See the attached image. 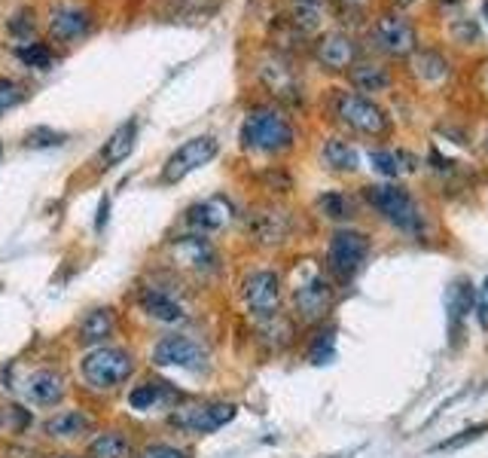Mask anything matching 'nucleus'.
<instances>
[{"instance_id": "f257e3e1", "label": "nucleus", "mask_w": 488, "mask_h": 458, "mask_svg": "<svg viewBox=\"0 0 488 458\" xmlns=\"http://www.w3.org/2000/svg\"><path fill=\"white\" fill-rule=\"evenodd\" d=\"M297 144V126L278 104L251 107L242 122V147L260 157H281Z\"/></svg>"}, {"instance_id": "f03ea898", "label": "nucleus", "mask_w": 488, "mask_h": 458, "mask_svg": "<svg viewBox=\"0 0 488 458\" xmlns=\"http://www.w3.org/2000/svg\"><path fill=\"white\" fill-rule=\"evenodd\" d=\"M330 113L333 120L351 135L360 138H382L391 131L388 111L382 104H376L369 95H360L354 89H330Z\"/></svg>"}, {"instance_id": "7ed1b4c3", "label": "nucleus", "mask_w": 488, "mask_h": 458, "mask_svg": "<svg viewBox=\"0 0 488 458\" xmlns=\"http://www.w3.org/2000/svg\"><path fill=\"white\" fill-rule=\"evenodd\" d=\"M363 199L373 205L378 217L391 223L394 229H400L403 236L421 238L428 232V217H424L421 205L413 199V193H406L397 184H373L363 190Z\"/></svg>"}, {"instance_id": "20e7f679", "label": "nucleus", "mask_w": 488, "mask_h": 458, "mask_svg": "<svg viewBox=\"0 0 488 458\" xmlns=\"http://www.w3.org/2000/svg\"><path fill=\"white\" fill-rule=\"evenodd\" d=\"M80 376L86 388L92 391L104 394V391H116L135 376V358L126 352V348L116 346H95L83 355L80 361Z\"/></svg>"}, {"instance_id": "39448f33", "label": "nucleus", "mask_w": 488, "mask_h": 458, "mask_svg": "<svg viewBox=\"0 0 488 458\" xmlns=\"http://www.w3.org/2000/svg\"><path fill=\"white\" fill-rule=\"evenodd\" d=\"M312 260H306L297 273V282H293L290 300H293V312H297L299 321L306 324H321L324 318L330 315L333 302H336V291L333 284L317 273L315 266H308Z\"/></svg>"}, {"instance_id": "423d86ee", "label": "nucleus", "mask_w": 488, "mask_h": 458, "mask_svg": "<svg viewBox=\"0 0 488 458\" xmlns=\"http://www.w3.org/2000/svg\"><path fill=\"white\" fill-rule=\"evenodd\" d=\"M369 43L388 58H409L418 49V28L406 13L385 10L369 25Z\"/></svg>"}, {"instance_id": "0eeeda50", "label": "nucleus", "mask_w": 488, "mask_h": 458, "mask_svg": "<svg viewBox=\"0 0 488 458\" xmlns=\"http://www.w3.org/2000/svg\"><path fill=\"white\" fill-rule=\"evenodd\" d=\"M168 260L177 273L192 278H211L220 273V254H217L214 242L201 232H190V236H177L168 242Z\"/></svg>"}, {"instance_id": "6e6552de", "label": "nucleus", "mask_w": 488, "mask_h": 458, "mask_svg": "<svg viewBox=\"0 0 488 458\" xmlns=\"http://www.w3.org/2000/svg\"><path fill=\"white\" fill-rule=\"evenodd\" d=\"M257 80L281 104H302V76L284 52H262L257 58Z\"/></svg>"}, {"instance_id": "1a4fd4ad", "label": "nucleus", "mask_w": 488, "mask_h": 458, "mask_svg": "<svg viewBox=\"0 0 488 458\" xmlns=\"http://www.w3.org/2000/svg\"><path fill=\"white\" fill-rule=\"evenodd\" d=\"M369 257V236L358 229H339L333 232L327 245V269L339 282H351L360 273V266Z\"/></svg>"}, {"instance_id": "9d476101", "label": "nucleus", "mask_w": 488, "mask_h": 458, "mask_svg": "<svg viewBox=\"0 0 488 458\" xmlns=\"http://www.w3.org/2000/svg\"><path fill=\"white\" fill-rule=\"evenodd\" d=\"M242 300L257 324L281 315V278L272 269H253L242 282Z\"/></svg>"}, {"instance_id": "9b49d317", "label": "nucleus", "mask_w": 488, "mask_h": 458, "mask_svg": "<svg viewBox=\"0 0 488 458\" xmlns=\"http://www.w3.org/2000/svg\"><path fill=\"white\" fill-rule=\"evenodd\" d=\"M235 403L226 400H208V403H192V407L174 409L168 422L183 434H214L223 425H229L235 418Z\"/></svg>"}, {"instance_id": "f8f14e48", "label": "nucleus", "mask_w": 488, "mask_h": 458, "mask_svg": "<svg viewBox=\"0 0 488 458\" xmlns=\"http://www.w3.org/2000/svg\"><path fill=\"white\" fill-rule=\"evenodd\" d=\"M217 153H220V141L214 135H199V138H190L183 141L172 157L165 159L162 166V184H177L183 181L187 175H192L196 168L208 166Z\"/></svg>"}, {"instance_id": "ddd939ff", "label": "nucleus", "mask_w": 488, "mask_h": 458, "mask_svg": "<svg viewBox=\"0 0 488 458\" xmlns=\"http://www.w3.org/2000/svg\"><path fill=\"white\" fill-rule=\"evenodd\" d=\"M247 236L260 247H278L293 236V214L281 205H260L247 214Z\"/></svg>"}, {"instance_id": "4468645a", "label": "nucleus", "mask_w": 488, "mask_h": 458, "mask_svg": "<svg viewBox=\"0 0 488 458\" xmlns=\"http://www.w3.org/2000/svg\"><path fill=\"white\" fill-rule=\"evenodd\" d=\"M153 364L156 367H177L190 373H205L208 370V352L201 348L196 339L183 337V333H172V337H162L153 346Z\"/></svg>"}, {"instance_id": "2eb2a0df", "label": "nucleus", "mask_w": 488, "mask_h": 458, "mask_svg": "<svg viewBox=\"0 0 488 458\" xmlns=\"http://www.w3.org/2000/svg\"><path fill=\"white\" fill-rule=\"evenodd\" d=\"M95 19L83 4H74V0H58V4L49 6V15H46V28H49V37L58 43H76L89 34Z\"/></svg>"}, {"instance_id": "dca6fc26", "label": "nucleus", "mask_w": 488, "mask_h": 458, "mask_svg": "<svg viewBox=\"0 0 488 458\" xmlns=\"http://www.w3.org/2000/svg\"><path fill=\"white\" fill-rule=\"evenodd\" d=\"M312 56L324 71L330 74H348V67L354 65L358 56V40L345 31H324L312 46Z\"/></svg>"}, {"instance_id": "f3484780", "label": "nucleus", "mask_w": 488, "mask_h": 458, "mask_svg": "<svg viewBox=\"0 0 488 458\" xmlns=\"http://www.w3.org/2000/svg\"><path fill=\"white\" fill-rule=\"evenodd\" d=\"M138 306L146 318L153 321H162V324H181L187 321V306L181 302V297L172 291L168 282H150L138 291Z\"/></svg>"}, {"instance_id": "a211bd4d", "label": "nucleus", "mask_w": 488, "mask_h": 458, "mask_svg": "<svg viewBox=\"0 0 488 458\" xmlns=\"http://www.w3.org/2000/svg\"><path fill=\"white\" fill-rule=\"evenodd\" d=\"M22 394H25V400L34 403V407H56V403L65 400V394H67L65 376L52 367L31 370L25 376V382H22Z\"/></svg>"}, {"instance_id": "6ab92c4d", "label": "nucleus", "mask_w": 488, "mask_h": 458, "mask_svg": "<svg viewBox=\"0 0 488 458\" xmlns=\"http://www.w3.org/2000/svg\"><path fill=\"white\" fill-rule=\"evenodd\" d=\"M183 220H187L190 229L201 232V236H208V232H220L223 227H229L232 220V205L223 196H211V199H201L196 205L187 208V214H183Z\"/></svg>"}, {"instance_id": "aec40b11", "label": "nucleus", "mask_w": 488, "mask_h": 458, "mask_svg": "<svg viewBox=\"0 0 488 458\" xmlns=\"http://www.w3.org/2000/svg\"><path fill=\"white\" fill-rule=\"evenodd\" d=\"M348 80L354 92L369 95V92H388L394 86V67L382 58H358L348 67Z\"/></svg>"}, {"instance_id": "412c9836", "label": "nucleus", "mask_w": 488, "mask_h": 458, "mask_svg": "<svg viewBox=\"0 0 488 458\" xmlns=\"http://www.w3.org/2000/svg\"><path fill=\"white\" fill-rule=\"evenodd\" d=\"M409 65H413V74L424 86H439L452 76V61H448L437 46H418V49L409 56Z\"/></svg>"}, {"instance_id": "4be33fe9", "label": "nucleus", "mask_w": 488, "mask_h": 458, "mask_svg": "<svg viewBox=\"0 0 488 458\" xmlns=\"http://www.w3.org/2000/svg\"><path fill=\"white\" fill-rule=\"evenodd\" d=\"M116 312L111 306H98V309H89L86 315L80 318V328H76V339L83 346H107V339L116 333Z\"/></svg>"}, {"instance_id": "5701e85b", "label": "nucleus", "mask_w": 488, "mask_h": 458, "mask_svg": "<svg viewBox=\"0 0 488 458\" xmlns=\"http://www.w3.org/2000/svg\"><path fill=\"white\" fill-rule=\"evenodd\" d=\"M92 428H95V418L83 413V409H61V413L49 416L43 422V434L52 440H76Z\"/></svg>"}, {"instance_id": "b1692460", "label": "nucleus", "mask_w": 488, "mask_h": 458, "mask_svg": "<svg viewBox=\"0 0 488 458\" xmlns=\"http://www.w3.org/2000/svg\"><path fill=\"white\" fill-rule=\"evenodd\" d=\"M135 141H138V122L135 120L122 122V126L104 141V147H101V153H98V168H101V172L116 168L120 162H126L129 153L135 150Z\"/></svg>"}, {"instance_id": "393cba45", "label": "nucleus", "mask_w": 488, "mask_h": 458, "mask_svg": "<svg viewBox=\"0 0 488 458\" xmlns=\"http://www.w3.org/2000/svg\"><path fill=\"white\" fill-rule=\"evenodd\" d=\"M321 159L330 172H358L360 166V153L358 147H351L345 138H327L321 150Z\"/></svg>"}, {"instance_id": "a878e982", "label": "nucleus", "mask_w": 488, "mask_h": 458, "mask_svg": "<svg viewBox=\"0 0 488 458\" xmlns=\"http://www.w3.org/2000/svg\"><path fill=\"white\" fill-rule=\"evenodd\" d=\"M89 458H135V446L122 431H101L86 449Z\"/></svg>"}, {"instance_id": "bb28decb", "label": "nucleus", "mask_w": 488, "mask_h": 458, "mask_svg": "<svg viewBox=\"0 0 488 458\" xmlns=\"http://www.w3.org/2000/svg\"><path fill=\"white\" fill-rule=\"evenodd\" d=\"M172 398H174V391L165 382H141L129 391V403H131V409H138V413H153V409L162 407V403H168Z\"/></svg>"}, {"instance_id": "cd10ccee", "label": "nucleus", "mask_w": 488, "mask_h": 458, "mask_svg": "<svg viewBox=\"0 0 488 458\" xmlns=\"http://www.w3.org/2000/svg\"><path fill=\"white\" fill-rule=\"evenodd\" d=\"M369 162H373V168L382 177H400V175H406V172H413V157H406V153H400V150H388V147H382V150H369Z\"/></svg>"}, {"instance_id": "c85d7f7f", "label": "nucleus", "mask_w": 488, "mask_h": 458, "mask_svg": "<svg viewBox=\"0 0 488 458\" xmlns=\"http://www.w3.org/2000/svg\"><path fill=\"white\" fill-rule=\"evenodd\" d=\"M317 211L327 217V220H348V217H354V205H351V199H348L345 193L330 190V193H324V196L317 199Z\"/></svg>"}, {"instance_id": "c756f323", "label": "nucleus", "mask_w": 488, "mask_h": 458, "mask_svg": "<svg viewBox=\"0 0 488 458\" xmlns=\"http://www.w3.org/2000/svg\"><path fill=\"white\" fill-rule=\"evenodd\" d=\"M470 309H474V287L467 282H458V287H455V293H452V333L461 330V321Z\"/></svg>"}, {"instance_id": "7c9ffc66", "label": "nucleus", "mask_w": 488, "mask_h": 458, "mask_svg": "<svg viewBox=\"0 0 488 458\" xmlns=\"http://www.w3.org/2000/svg\"><path fill=\"white\" fill-rule=\"evenodd\" d=\"M15 52H19V58L25 61V65L37 67V71H46V67H52V49L46 43H40V40L22 43Z\"/></svg>"}, {"instance_id": "2f4dec72", "label": "nucleus", "mask_w": 488, "mask_h": 458, "mask_svg": "<svg viewBox=\"0 0 488 458\" xmlns=\"http://www.w3.org/2000/svg\"><path fill=\"white\" fill-rule=\"evenodd\" d=\"M25 86L22 83L10 80V76H0V116L6 111H13V107H19L22 101H25Z\"/></svg>"}, {"instance_id": "473e14b6", "label": "nucleus", "mask_w": 488, "mask_h": 458, "mask_svg": "<svg viewBox=\"0 0 488 458\" xmlns=\"http://www.w3.org/2000/svg\"><path fill=\"white\" fill-rule=\"evenodd\" d=\"M452 34L464 43H483V31H479V25L474 19H458L452 25Z\"/></svg>"}, {"instance_id": "72a5a7b5", "label": "nucleus", "mask_w": 488, "mask_h": 458, "mask_svg": "<svg viewBox=\"0 0 488 458\" xmlns=\"http://www.w3.org/2000/svg\"><path fill=\"white\" fill-rule=\"evenodd\" d=\"M25 144L28 147H56V144H65V135H58V131H52V129H34V131H28Z\"/></svg>"}, {"instance_id": "f704fd0d", "label": "nucleus", "mask_w": 488, "mask_h": 458, "mask_svg": "<svg viewBox=\"0 0 488 458\" xmlns=\"http://www.w3.org/2000/svg\"><path fill=\"white\" fill-rule=\"evenodd\" d=\"M138 458H190L183 453L181 446H172V444H150Z\"/></svg>"}, {"instance_id": "c9c22d12", "label": "nucleus", "mask_w": 488, "mask_h": 458, "mask_svg": "<svg viewBox=\"0 0 488 458\" xmlns=\"http://www.w3.org/2000/svg\"><path fill=\"white\" fill-rule=\"evenodd\" d=\"M488 431V425H474V428H467V431H461L458 437H448L439 444V449H458L464 444H470V440H476V437H483V434Z\"/></svg>"}, {"instance_id": "e433bc0d", "label": "nucleus", "mask_w": 488, "mask_h": 458, "mask_svg": "<svg viewBox=\"0 0 488 458\" xmlns=\"http://www.w3.org/2000/svg\"><path fill=\"white\" fill-rule=\"evenodd\" d=\"M324 339H315V348H312V361L315 364H327L333 358V339L330 333H321Z\"/></svg>"}, {"instance_id": "4c0bfd02", "label": "nucleus", "mask_w": 488, "mask_h": 458, "mask_svg": "<svg viewBox=\"0 0 488 458\" xmlns=\"http://www.w3.org/2000/svg\"><path fill=\"white\" fill-rule=\"evenodd\" d=\"M474 309H476V315L483 318V324L488 321V278L483 282V287H479V297L474 302Z\"/></svg>"}, {"instance_id": "58836bf2", "label": "nucleus", "mask_w": 488, "mask_h": 458, "mask_svg": "<svg viewBox=\"0 0 488 458\" xmlns=\"http://www.w3.org/2000/svg\"><path fill=\"white\" fill-rule=\"evenodd\" d=\"M418 4V0H391V6L397 13H406V10H413V6Z\"/></svg>"}, {"instance_id": "ea45409f", "label": "nucleus", "mask_w": 488, "mask_h": 458, "mask_svg": "<svg viewBox=\"0 0 488 458\" xmlns=\"http://www.w3.org/2000/svg\"><path fill=\"white\" fill-rule=\"evenodd\" d=\"M288 4H308V6H327V0H288Z\"/></svg>"}, {"instance_id": "a19ab883", "label": "nucleus", "mask_w": 488, "mask_h": 458, "mask_svg": "<svg viewBox=\"0 0 488 458\" xmlns=\"http://www.w3.org/2000/svg\"><path fill=\"white\" fill-rule=\"evenodd\" d=\"M339 6H363L367 0H336Z\"/></svg>"}, {"instance_id": "79ce46f5", "label": "nucleus", "mask_w": 488, "mask_h": 458, "mask_svg": "<svg viewBox=\"0 0 488 458\" xmlns=\"http://www.w3.org/2000/svg\"><path fill=\"white\" fill-rule=\"evenodd\" d=\"M439 4H446V6H461L464 0H439Z\"/></svg>"}, {"instance_id": "37998d69", "label": "nucleus", "mask_w": 488, "mask_h": 458, "mask_svg": "<svg viewBox=\"0 0 488 458\" xmlns=\"http://www.w3.org/2000/svg\"><path fill=\"white\" fill-rule=\"evenodd\" d=\"M483 13L488 15V0H485V4H483Z\"/></svg>"}, {"instance_id": "c03bdc74", "label": "nucleus", "mask_w": 488, "mask_h": 458, "mask_svg": "<svg viewBox=\"0 0 488 458\" xmlns=\"http://www.w3.org/2000/svg\"><path fill=\"white\" fill-rule=\"evenodd\" d=\"M52 458H76V455H52Z\"/></svg>"}, {"instance_id": "a18cd8bd", "label": "nucleus", "mask_w": 488, "mask_h": 458, "mask_svg": "<svg viewBox=\"0 0 488 458\" xmlns=\"http://www.w3.org/2000/svg\"><path fill=\"white\" fill-rule=\"evenodd\" d=\"M485 144H488V141H485Z\"/></svg>"}]
</instances>
